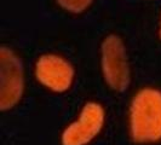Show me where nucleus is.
Instances as JSON below:
<instances>
[{"mask_svg": "<svg viewBox=\"0 0 161 145\" xmlns=\"http://www.w3.org/2000/svg\"><path fill=\"white\" fill-rule=\"evenodd\" d=\"M131 136L137 143L161 139V92L154 89L139 91L130 110Z\"/></svg>", "mask_w": 161, "mask_h": 145, "instance_id": "1", "label": "nucleus"}, {"mask_svg": "<svg viewBox=\"0 0 161 145\" xmlns=\"http://www.w3.org/2000/svg\"><path fill=\"white\" fill-rule=\"evenodd\" d=\"M102 69L105 81L115 91L129 86L130 70L124 44L119 36L109 35L102 45Z\"/></svg>", "mask_w": 161, "mask_h": 145, "instance_id": "2", "label": "nucleus"}, {"mask_svg": "<svg viewBox=\"0 0 161 145\" xmlns=\"http://www.w3.org/2000/svg\"><path fill=\"white\" fill-rule=\"evenodd\" d=\"M23 69L18 57L6 47L0 50V109L12 108L23 93Z\"/></svg>", "mask_w": 161, "mask_h": 145, "instance_id": "3", "label": "nucleus"}, {"mask_svg": "<svg viewBox=\"0 0 161 145\" xmlns=\"http://www.w3.org/2000/svg\"><path fill=\"white\" fill-rule=\"evenodd\" d=\"M104 110L98 103L90 102L82 108L79 120L73 122L62 134L63 145H86L101 132Z\"/></svg>", "mask_w": 161, "mask_h": 145, "instance_id": "4", "label": "nucleus"}, {"mask_svg": "<svg viewBox=\"0 0 161 145\" xmlns=\"http://www.w3.org/2000/svg\"><path fill=\"white\" fill-rule=\"evenodd\" d=\"M35 75L44 86L55 92H64L72 85L74 70L64 58L56 55H45L36 62Z\"/></svg>", "mask_w": 161, "mask_h": 145, "instance_id": "5", "label": "nucleus"}, {"mask_svg": "<svg viewBox=\"0 0 161 145\" xmlns=\"http://www.w3.org/2000/svg\"><path fill=\"white\" fill-rule=\"evenodd\" d=\"M57 1L63 8L78 13L89 8L92 0H57Z\"/></svg>", "mask_w": 161, "mask_h": 145, "instance_id": "6", "label": "nucleus"}, {"mask_svg": "<svg viewBox=\"0 0 161 145\" xmlns=\"http://www.w3.org/2000/svg\"><path fill=\"white\" fill-rule=\"evenodd\" d=\"M160 36H161V29H160Z\"/></svg>", "mask_w": 161, "mask_h": 145, "instance_id": "7", "label": "nucleus"}]
</instances>
